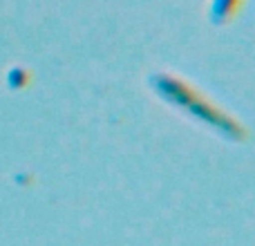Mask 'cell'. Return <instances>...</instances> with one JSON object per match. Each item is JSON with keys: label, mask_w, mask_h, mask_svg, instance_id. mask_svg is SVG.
<instances>
[{"label": "cell", "mask_w": 255, "mask_h": 246, "mask_svg": "<svg viewBox=\"0 0 255 246\" xmlns=\"http://www.w3.org/2000/svg\"><path fill=\"white\" fill-rule=\"evenodd\" d=\"M242 4L244 0H211L208 2V13H211L213 22L222 25V22H229L231 18L238 16Z\"/></svg>", "instance_id": "obj_2"}, {"label": "cell", "mask_w": 255, "mask_h": 246, "mask_svg": "<svg viewBox=\"0 0 255 246\" xmlns=\"http://www.w3.org/2000/svg\"><path fill=\"white\" fill-rule=\"evenodd\" d=\"M152 85H154V90H157V94L168 106L179 108L181 112H186L188 117L197 119L199 123H204L206 127L217 130L224 136L240 134L238 123L231 119V117H226L217 106H213L193 85L184 83L181 79H177V76H172V74H159Z\"/></svg>", "instance_id": "obj_1"}]
</instances>
